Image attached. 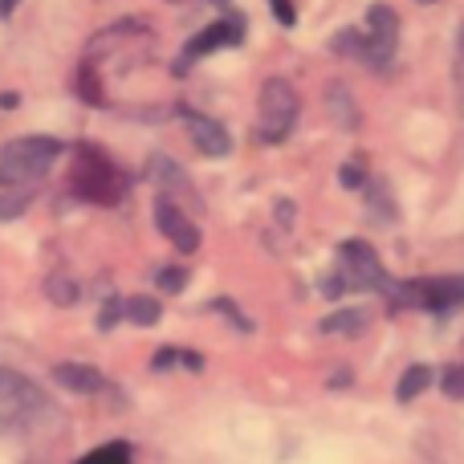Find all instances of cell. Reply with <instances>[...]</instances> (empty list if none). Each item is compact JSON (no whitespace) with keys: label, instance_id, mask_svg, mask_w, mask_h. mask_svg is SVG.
Returning <instances> with one entry per match:
<instances>
[{"label":"cell","instance_id":"8992f818","mask_svg":"<svg viewBox=\"0 0 464 464\" xmlns=\"http://www.w3.org/2000/svg\"><path fill=\"white\" fill-rule=\"evenodd\" d=\"M392 310H424V314H452L464 305V277H411L395 281L387 289Z\"/></svg>","mask_w":464,"mask_h":464},{"label":"cell","instance_id":"9c48e42d","mask_svg":"<svg viewBox=\"0 0 464 464\" xmlns=\"http://www.w3.org/2000/svg\"><path fill=\"white\" fill-rule=\"evenodd\" d=\"M155 225H160V232L179 248V253H196V248H200V228L192 225V217L179 212V204L171 200L168 192L155 200Z\"/></svg>","mask_w":464,"mask_h":464},{"label":"cell","instance_id":"277c9868","mask_svg":"<svg viewBox=\"0 0 464 464\" xmlns=\"http://www.w3.org/2000/svg\"><path fill=\"white\" fill-rule=\"evenodd\" d=\"M395 281L387 277L379 253L367 245V240H343L338 245V261L334 269L322 277V294L326 297H343V294H359V289H379L387 294Z\"/></svg>","mask_w":464,"mask_h":464},{"label":"cell","instance_id":"52a82bcc","mask_svg":"<svg viewBox=\"0 0 464 464\" xmlns=\"http://www.w3.org/2000/svg\"><path fill=\"white\" fill-rule=\"evenodd\" d=\"M297 127V94L285 78H269L261 86V114H256V139L261 143H285Z\"/></svg>","mask_w":464,"mask_h":464},{"label":"cell","instance_id":"5b68a950","mask_svg":"<svg viewBox=\"0 0 464 464\" xmlns=\"http://www.w3.org/2000/svg\"><path fill=\"white\" fill-rule=\"evenodd\" d=\"M395 45H400V16H395L387 5L371 8L362 29H343L334 41H330L334 53L359 57V62H367L371 70H387L395 57Z\"/></svg>","mask_w":464,"mask_h":464},{"label":"cell","instance_id":"ac0fdd59","mask_svg":"<svg viewBox=\"0 0 464 464\" xmlns=\"http://www.w3.org/2000/svg\"><path fill=\"white\" fill-rule=\"evenodd\" d=\"M49 297H53L57 305H73L78 302V285L65 277H49Z\"/></svg>","mask_w":464,"mask_h":464},{"label":"cell","instance_id":"ffe728a7","mask_svg":"<svg viewBox=\"0 0 464 464\" xmlns=\"http://www.w3.org/2000/svg\"><path fill=\"white\" fill-rule=\"evenodd\" d=\"M362 179H367V168H362V155H354V160L343 168V184L346 188H359Z\"/></svg>","mask_w":464,"mask_h":464},{"label":"cell","instance_id":"44dd1931","mask_svg":"<svg viewBox=\"0 0 464 464\" xmlns=\"http://www.w3.org/2000/svg\"><path fill=\"white\" fill-rule=\"evenodd\" d=\"M212 310H220V314H225V318H232V322H237V326H240V330H245V334H248V330H253V322H248V318H245V314H240V310H237V305H232V302H228V297H220V302H212Z\"/></svg>","mask_w":464,"mask_h":464},{"label":"cell","instance_id":"8fae6325","mask_svg":"<svg viewBox=\"0 0 464 464\" xmlns=\"http://www.w3.org/2000/svg\"><path fill=\"white\" fill-rule=\"evenodd\" d=\"M53 383L65 387V392H73V395H98V392H106L102 371L90 367V362H57V367H53Z\"/></svg>","mask_w":464,"mask_h":464},{"label":"cell","instance_id":"cb8c5ba5","mask_svg":"<svg viewBox=\"0 0 464 464\" xmlns=\"http://www.w3.org/2000/svg\"><path fill=\"white\" fill-rule=\"evenodd\" d=\"M457 98L464 106V24H460V37H457Z\"/></svg>","mask_w":464,"mask_h":464},{"label":"cell","instance_id":"2e32d148","mask_svg":"<svg viewBox=\"0 0 464 464\" xmlns=\"http://www.w3.org/2000/svg\"><path fill=\"white\" fill-rule=\"evenodd\" d=\"M176 362H184L188 371H204V359L200 354H192V351H171V346H163V351H155V359H151V367L155 371H171Z\"/></svg>","mask_w":464,"mask_h":464},{"label":"cell","instance_id":"d4e9b609","mask_svg":"<svg viewBox=\"0 0 464 464\" xmlns=\"http://www.w3.org/2000/svg\"><path fill=\"white\" fill-rule=\"evenodd\" d=\"M16 8V0H0V16H8Z\"/></svg>","mask_w":464,"mask_h":464},{"label":"cell","instance_id":"603a6c76","mask_svg":"<svg viewBox=\"0 0 464 464\" xmlns=\"http://www.w3.org/2000/svg\"><path fill=\"white\" fill-rule=\"evenodd\" d=\"M269 5H273V13H277V21L285 24V29L289 24H297V5L294 0H269Z\"/></svg>","mask_w":464,"mask_h":464},{"label":"cell","instance_id":"7402d4cb","mask_svg":"<svg viewBox=\"0 0 464 464\" xmlns=\"http://www.w3.org/2000/svg\"><path fill=\"white\" fill-rule=\"evenodd\" d=\"M119 318H122V302H119V297H111V302H106V310L98 314V330H111Z\"/></svg>","mask_w":464,"mask_h":464},{"label":"cell","instance_id":"4fadbf2b","mask_svg":"<svg viewBox=\"0 0 464 464\" xmlns=\"http://www.w3.org/2000/svg\"><path fill=\"white\" fill-rule=\"evenodd\" d=\"M163 314V305L155 302V297H127L122 302V318L135 322V326H155Z\"/></svg>","mask_w":464,"mask_h":464},{"label":"cell","instance_id":"6da1fadb","mask_svg":"<svg viewBox=\"0 0 464 464\" xmlns=\"http://www.w3.org/2000/svg\"><path fill=\"white\" fill-rule=\"evenodd\" d=\"M65 188H70L78 200L86 204H119L130 188V176L102 151L98 143H78L70 151V176H65Z\"/></svg>","mask_w":464,"mask_h":464},{"label":"cell","instance_id":"7a4b0ae2","mask_svg":"<svg viewBox=\"0 0 464 464\" xmlns=\"http://www.w3.org/2000/svg\"><path fill=\"white\" fill-rule=\"evenodd\" d=\"M57 420L49 395L21 371L0 367V436H33Z\"/></svg>","mask_w":464,"mask_h":464},{"label":"cell","instance_id":"7c38bea8","mask_svg":"<svg viewBox=\"0 0 464 464\" xmlns=\"http://www.w3.org/2000/svg\"><path fill=\"white\" fill-rule=\"evenodd\" d=\"M432 379H436V371L428 367V362H416V367H408V371L400 375V383H395V400H400V403L420 400V395L432 387Z\"/></svg>","mask_w":464,"mask_h":464},{"label":"cell","instance_id":"9a60e30c","mask_svg":"<svg viewBox=\"0 0 464 464\" xmlns=\"http://www.w3.org/2000/svg\"><path fill=\"white\" fill-rule=\"evenodd\" d=\"M130 460H135L130 444H127V440H111V444H102V449L86 452V457L73 460V464H130Z\"/></svg>","mask_w":464,"mask_h":464},{"label":"cell","instance_id":"5bb4252c","mask_svg":"<svg viewBox=\"0 0 464 464\" xmlns=\"http://www.w3.org/2000/svg\"><path fill=\"white\" fill-rule=\"evenodd\" d=\"M367 326V314L362 310H338L330 314V318H322V334H359V330Z\"/></svg>","mask_w":464,"mask_h":464},{"label":"cell","instance_id":"3957f363","mask_svg":"<svg viewBox=\"0 0 464 464\" xmlns=\"http://www.w3.org/2000/svg\"><path fill=\"white\" fill-rule=\"evenodd\" d=\"M65 147L49 135H29V139H13L0 151V192H21L33 196V188L49 176Z\"/></svg>","mask_w":464,"mask_h":464},{"label":"cell","instance_id":"d6986e66","mask_svg":"<svg viewBox=\"0 0 464 464\" xmlns=\"http://www.w3.org/2000/svg\"><path fill=\"white\" fill-rule=\"evenodd\" d=\"M440 387H444V395H449V400H464V362H457V367L444 371Z\"/></svg>","mask_w":464,"mask_h":464},{"label":"cell","instance_id":"e0dca14e","mask_svg":"<svg viewBox=\"0 0 464 464\" xmlns=\"http://www.w3.org/2000/svg\"><path fill=\"white\" fill-rule=\"evenodd\" d=\"M155 285H160L163 294H179V289L188 285V269H179V265H168V269L155 273Z\"/></svg>","mask_w":464,"mask_h":464},{"label":"cell","instance_id":"30bf717a","mask_svg":"<svg viewBox=\"0 0 464 464\" xmlns=\"http://www.w3.org/2000/svg\"><path fill=\"white\" fill-rule=\"evenodd\" d=\"M188 119V127H192V143L200 147V155H208V160H225L232 151V135L225 127H220L217 119H208V114H192V111H179Z\"/></svg>","mask_w":464,"mask_h":464},{"label":"cell","instance_id":"ba28073f","mask_svg":"<svg viewBox=\"0 0 464 464\" xmlns=\"http://www.w3.org/2000/svg\"><path fill=\"white\" fill-rule=\"evenodd\" d=\"M245 41V16L240 13H228V16H220V21H212L208 29H200L192 41L184 45V53H179V62H176V73H188L200 57H208L212 49H225V45H240Z\"/></svg>","mask_w":464,"mask_h":464}]
</instances>
